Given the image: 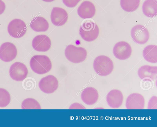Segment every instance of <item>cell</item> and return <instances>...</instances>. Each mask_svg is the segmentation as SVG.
Returning <instances> with one entry per match:
<instances>
[{
  "label": "cell",
  "mask_w": 157,
  "mask_h": 127,
  "mask_svg": "<svg viewBox=\"0 0 157 127\" xmlns=\"http://www.w3.org/2000/svg\"><path fill=\"white\" fill-rule=\"evenodd\" d=\"M81 98L86 104L91 105L95 103L98 98V94L97 90L92 87H88L82 91Z\"/></svg>",
  "instance_id": "cell-17"
},
{
  "label": "cell",
  "mask_w": 157,
  "mask_h": 127,
  "mask_svg": "<svg viewBox=\"0 0 157 127\" xmlns=\"http://www.w3.org/2000/svg\"><path fill=\"white\" fill-rule=\"evenodd\" d=\"M9 73L11 77L13 80L21 81L27 77L28 70L24 64L21 62H16L11 66Z\"/></svg>",
  "instance_id": "cell-7"
},
{
  "label": "cell",
  "mask_w": 157,
  "mask_h": 127,
  "mask_svg": "<svg viewBox=\"0 0 157 127\" xmlns=\"http://www.w3.org/2000/svg\"><path fill=\"white\" fill-rule=\"evenodd\" d=\"M7 29L10 36L15 38H19L25 34L27 26L23 21L19 19H15L9 23Z\"/></svg>",
  "instance_id": "cell-5"
},
{
  "label": "cell",
  "mask_w": 157,
  "mask_h": 127,
  "mask_svg": "<svg viewBox=\"0 0 157 127\" xmlns=\"http://www.w3.org/2000/svg\"><path fill=\"white\" fill-rule=\"evenodd\" d=\"M142 11L147 17L152 18L157 15V2L156 0H146L142 6Z\"/></svg>",
  "instance_id": "cell-19"
},
{
  "label": "cell",
  "mask_w": 157,
  "mask_h": 127,
  "mask_svg": "<svg viewBox=\"0 0 157 127\" xmlns=\"http://www.w3.org/2000/svg\"><path fill=\"white\" fill-rule=\"evenodd\" d=\"M38 85L40 89L43 92L51 93L57 89L58 81L54 76L48 75L42 78L40 81Z\"/></svg>",
  "instance_id": "cell-8"
},
{
  "label": "cell",
  "mask_w": 157,
  "mask_h": 127,
  "mask_svg": "<svg viewBox=\"0 0 157 127\" xmlns=\"http://www.w3.org/2000/svg\"><path fill=\"white\" fill-rule=\"evenodd\" d=\"M144 104V99L142 95L133 93L127 98L125 106L127 109H143Z\"/></svg>",
  "instance_id": "cell-13"
},
{
  "label": "cell",
  "mask_w": 157,
  "mask_h": 127,
  "mask_svg": "<svg viewBox=\"0 0 157 127\" xmlns=\"http://www.w3.org/2000/svg\"><path fill=\"white\" fill-rule=\"evenodd\" d=\"M99 30L98 25L90 20L84 21L81 26L79 33L84 40L92 42L95 40L98 37Z\"/></svg>",
  "instance_id": "cell-3"
},
{
  "label": "cell",
  "mask_w": 157,
  "mask_h": 127,
  "mask_svg": "<svg viewBox=\"0 0 157 127\" xmlns=\"http://www.w3.org/2000/svg\"><path fill=\"white\" fill-rule=\"evenodd\" d=\"M81 0H62L63 3L67 6L72 8L76 6Z\"/></svg>",
  "instance_id": "cell-25"
},
{
  "label": "cell",
  "mask_w": 157,
  "mask_h": 127,
  "mask_svg": "<svg viewBox=\"0 0 157 127\" xmlns=\"http://www.w3.org/2000/svg\"><path fill=\"white\" fill-rule=\"evenodd\" d=\"M17 50L15 45L10 42L3 43L0 47V59L5 62H10L17 56Z\"/></svg>",
  "instance_id": "cell-10"
},
{
  "label": "cell",
  "mask_w": 157,
  "mask_h": 127,
  "mask_svg": "<svg viewBox=\"0 0 157 127\" xmlns=\"http://www.w3.org/2000/svg\"><path fill=\"white\" fill-rule=\"evenodd\" d=\"M42 1L47 2H50L54 1L55 0H42Z\"/></svg>",
  "instance_id": "cell-27"
},
{
  "label": "cell",
  "mask_w": 157,
  "mask_h": 127,
  "mask_svg": "<svg viewBox=\"0 0 157 127\" xmlns=\"http://www.w3.org/2000/svg\"><path fill=\"white\" fill-rule=\"evenodd\" d=\"M30 26L36 32H45L48 29L49 25L48 21L44 18L36 16L31 21Z\"/></svg>",
  "instance_id": "cell-18"
},
{
  "label": "cell",
  "mask_w": 157,
  "mask_h": 127,
  "mask_svg": "<svg viewBox=\"0 0 157 127\" xmlns=\"http://www.w3.org/2000/svg\"><path fill=\"white\" fill-rule=\"evenodd\" d=\"M144 59L150 62H157V46L155 45H149L144 49L143 52Z\"/></svg>",
  "instance_id": "cell-20"
},
{
  "label": "cell",
  "mask_w": 157,
  "mask_h": 127,
  "mask_svg": "<svg viewBox=\"0 0 157 127\" xmlns=\"http://www.w3.org/2000/svg\"><path fill=\"white\" fill-rule=\"evenodd\" d=\"M131 36L136 43L144 44L148 41L149 34L147 29L141 25H137L133 26L131 30Z\"/></svg>",
  "instance_id": "cell-6"
},
{
  "label": "cell",
  "mask_w": 157,
  "mask_h": 127,
  "mask_svg": "<svg viewBox=\"0 0 157 127\" xmlns=\"http://www.w3.org/2000/svg\"><path fill=\"white\" fill-rule=\"evenodd\" d=\"M50 17L53 25L60 26L63 25L67 22L68 15L67 11L63 9L54 7L52 10Z\"/></svg>",
  "instance_id": "cell-12"
},
{
  "label": "cell",
  "mask_w": 157,
  "mask_h": 127,
  "mask_svg": "<svg viewBox=\"0 0 157 127\" xmlns=\"http://www.w3.org/2000/svg\"><path fill=\"white\" fill-rule=\"evenodd\" d=\"M140 0H121L120 5L122 8L127 12H132L139 7Z\"/></svg>",
  "instance_id": "cell-21"
},
{
  "label": "cell",
  "mask_w": 157,
  "mask_h": 127,
  "mask_svg": "<svg viewBox=\"0 0 157 127\" xmlns=\"http://www.w3.org/2000/svg\"><path fill=\"white\" fill-rule=\"evenodd\" d=\"M30 65L32 70L38 74H43L49 72L52 67L49 58L45 55H35L31 58Z\"/></svg>",
  "instance_id": "cell-1"
},
{
  "label": "cell",
  "mask_w": 157,
  "mask_h": 127,
  "mask_svg": "<svg viewBox=\"0 0 157 127\" xmlns=\"http://www.w3.org/2000/svg\"><path fill=\"white\" fill-rule=\"evenodd\" d=\"M106 101L108 105L112 108H118L122 105L123 96L122 92L118 89L110 91L106 96Z\"/></svg>",
  "instance_id": "cell-15"
},
{
  "label": "cell",
  "mask_w": 157,
  "mask_h": 127,
  "mask_svg": "<svg viewBox=\"0 0 157 127\" xmlns=\"http://www.w3.org/2000/svg\"><path fill=\"white\" fill-rule=\"evenodd\" d=\"M132 52V48L129 44L124 41H120L117 43L113 49L114 56L121 60H124L129 58Z\"/></svg>",
  "instance_id": "cell-9"
},
{
  "label": "cell",
  "mask_w": 157,
  "mask_h": 127,
  "mask_svg": "<svg viewBox=\"0 0 157 127\" xmlns=\"http://www.w3.org/2000/svg\"><path fill=\"white\" fill-rule=\"evenodd\" d=\"M10 101V93L5 89L0 88V107L7 106Z\"/></svg>",
  "instance_id": "cell-23"
},
{
  "label": "cell",
  "mask_w": 157,
  "mask_h": 127,
  "mask_svg": "<svg viewBox=\"0 0 157 127\" xmlns=\"http://www.w3.org/2000/svg\"><path fill=\"white\" fill-rule=\"evenodd\" d=\"M22 109H40L41 107L39 102L32 98H28L24 100L21 104Z\"/></svg>",
  "instance_id": "cell-22"
},
{
  "label": "cell",
  "mask_w": 157,
  "mask_h": 127,
  "mask_svg": "<svg viewBox=\"0 0 157 127\" xmlns=\"http://www.w3.org/2000/svg\"><path fill=\"white\" fill-rule=\"evenodd\" d=\"M5 8V3L2 0H0V15L4 12Z\"/></svg>",
  "instance_id": "cell-26"
},
{
  "label": "cell",
  "mask_w": 157,
  "mask_h": 127,
  "mask_svg": "<svg viewBox=\"0 0 157 127\" xmlns=\"http://www.w3.org/2000/svg\"><path fill=\"white\" fill-rule=\"evenodd\" d=\"M139 77L144 81L154 80L157 77V67L149 65L141 66L138 72Z\"/></svg>",
  "instance_id": "cell-16"
},
{
  "label": "cell",
  "mask_w": 157,
  "mask_h": 127,
  "mask_svg": "<svg viewBox=\"0 0 157 127\" xmlns=\"http://www.w3.org/2000/svg\"><path fill=\"white\" fill-rule=\"evenodd\" d=\"M65 54L67 58L70 62L74 63H79L85 59L87 53L84 48L69 45L66 48Z\"/></svg>",
  "instance_id": "cell-4"
},
{
  "label": "cell",
  "mask_w": 157,
  "mask_h": 127,
  "mask_svg": "<svg viewBox=\"0 0 157 127\" xmlns=\"http://www.w3.org/2000/svg\"><path fill=\"white\" fill-rule=\"evenodd\" d=\"M96 9L94 4L91 2L86 1L83 2L77 10L78 15L83 19L92 18L94 15Z\"/></svg>",
  "instance_id": "cell-14"
},
{
  "label": "cell",
  "mask_w": 157,
  "mask_h": 127,
  "mask_svg": "<svg viewBox=\"0 0 157 127\" xmlns=\"http://www.w3.org/2000/svg\"><path fill=\"white\" fill-rule=\"evenodd\" d=\"M113 67L112 61L106 56H98L94 60V69L95 72L101 76H105L110 74Z\"/></svg>",
  "instance_id": "cell-2"
},
{
  "label": "cell",
  "mask_w": 157,
  "mask_h": 127,
  "mask_svg": "<svg viewBox=\"0 0 157 127\" xmlns=\"http://www.w3.org/2000/svg\"><path fill=\"white\" fill-rule=\"evenodd\" d=\"M157 97L156 96L152 97L149 100L148 103V109H157Z\"/></svg>",
  "instance_id": "cell-24"
},
{
  "label": "cell",
  "mask_w": 157,
  "mask_h": 127,
  "mask_svg": "<svg viewBox=\"0 0 157 127\" xmlns=\"http://www.w3.org/2000/svg\"><path fill=\"white\" fill-rule=\"evenodd\" d=\"M51 42L50 38L46 35H37L33 39L32 46L36 50L39 52H46L50 48Z\"/></svg>",
  "instance_id": "cell-11"
}]
</instances>
